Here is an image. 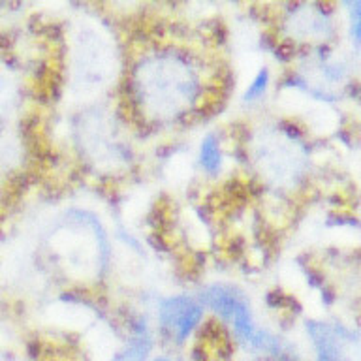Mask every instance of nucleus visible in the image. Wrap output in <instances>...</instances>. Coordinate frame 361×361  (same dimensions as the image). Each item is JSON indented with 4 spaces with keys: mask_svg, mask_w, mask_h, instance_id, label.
I'll list each match as a JSON object with an SVG mask.
<instances>
[{
    "mask_svg": "<svg viewBox=\"0 0 361 361\" xmlns=\"http://www.w3.org/2000/svg\"><path fill=\"white\" fill-rule=\"evenodd\" d=\"M202 316V307L190 298H183V295L164 299L158 309V320H160L162 329L179 343L194 331V327L200 324Z\"/></svg>",
    "mask_w": 361,
    "mask_h": 361,
    "instance_id": "7ed1b4c3",
    "label": "nucleus"
},
{
    "mask_svg": "<svg viewBox=\"0 0 361 361\" xmlns=\"http://www.w3.org/2000/svg\"><path fill=\"white\" fill-rule=\"evenodd\" d=\"M348 11H350V32L354 38L355 44H361V0L355 2H348Z\"/></svg>",
    "mask_w": 361,
    "mask_h": 361,
    "instance_id": "423d86ee",
    "label": "nucleus"
},
{
    "mask_svg": "<svg viewBox=\"0 0 361 361\" xmlns=\"http://www.w3.org/2000/svg\"><path fill=\"white\" fill-rule=\"evenodd\" d=\"M202 299L216 314L222 316L226 322H230L233 331L243 343L252 346L258 329L254 326L248 305L241 293L226 286H211L202 293Z\"/></svg>",
    "mask_w": 361,
    "mask_h": 361,
    "instance_id": "f03ea898",
    "label": "nucleus"
},
{
    "mask_svg": "<svg viewBox=\"0 0 361 361\" xmlns=\"http://www.w3.org/2000/svg\"><path fill=\"white\" fill-rule=\"evenodd\" d=\"M141 102L160 117H175L196 98L197 81L190 66L173 55L141 64L137 70Z\"/></svg>",
    "mask_w": 361,
    "mask_h": 361,
    "instance_id": "f257e3e1",
    "label": "nucleus"
},
{
    "mask_svg": "<svg viewBox=\"0 0 361 361\" xmlns=\"http://www.w3.org/2000/svg\"><path fill=\"white\" fill-rule=\"evenodd\" d=\"M111 361H126V360H124V357L121 354H117V355H115V357H113Z\"/></svg>",
    "mask_w": 361,
    "mask_h": 361,
    "instance_id": "6e6552de",
    "label": "nucleus"
},
{
    "mask_svg": "<svg viewBox=\"0 0 361 361\" xmlns=\"http://www.w3.org/2000/svg\"><path fill=\"white\" fill-rule=\"evenodd\" d=\"M309 335L314 343L316 357L318 361H344L343 352H341V341H338L337 331L333 327L320 322H310Z\"/></svg>",
    "mask_w": 361,
    "mask_h": 361,
    "instance_id": "20e7f679",
    "label": "nucleus"
},
{
    "mask_svg": "<svg viewBox=\"0 0 361 361\" xmlns=\"http://www.w3.org/2000/svg\"><path fill=\"white\" fill-rule=\"evenodd\" d=\"M220 160H222V157H220L219 140L214 135H207L202 141V149H200V162H202L203 169L209 173L219 171Z\"/></svg>",
    "mask_w": 361,
    "mask_h": 361,
    "instance_id": "39448f33",
    "label": "nucleus"
},
{
    "mask_svg": "<svg viewBox=\"0 0 361 361\" xmlns=\"http://www.w3.org/2000/svg\"><path fill=\"white\" fill-rule=\"evenodd\" d=\"M267 83H269V73H267V70H262L252 81V85L247 89L245 100H256V98H259L265 92V89H267Z\"/></svg>",
    "mask_w": 361,
    "mask_h": 361,
    "instance_id": "0eeeda50",
    "label": "nucleus"
}]
</instances>
